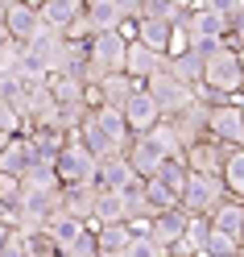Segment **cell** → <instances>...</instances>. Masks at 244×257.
Masks as SVG:
<instances>
[{
	"instance_id": "ac0fdd59",
	"label": "cell",
	"mask_w": 244,
	"mask_h": 257,
	"mask_svg": "<svg viewBox=\"0 0 244 257\" xmlns=\"http://www.w3.org/2000/svg\"><path fill=\"white\" fill-rule=\"evenodd\" d=\"M38 162L34 146H29V137H13V146L0 154V174H13V179H25L29 166Z\"/></svg>"
},
{
	"instance_id": "9c48e42d",
	"label": "cell",
	"mask_w": 244,
	"mask_h": 257,
	"mask_svg": "<svg viewBox=\"0 0 244 257\" xmlns=\"http://www.w3.org/2000/svg\"><path fill=\"white\" fill-rule=\"evenodd\" d=\"M124 120H128V128H133V137H145V133H153V128H157L161 120H166V116H161L157 100H153V95L141 87V91L133 95V100H128V108H124Z\"/></svg>"
},
{
	"instance_id": "60d3db41",
	"label": "cell",
	"mask_w": 244,
	"mask_h": 257,
	"mask_svg": "<svg viewBox=\"0 0 244 257\" xmlns=\"http://www.w3.org/2000/svg\"><path fill=\"white\" fill-rule=\"evenodd\" d=\"M240 249H244V240H240Z\"/></svg>"
},
{
	"instance_id": "44dd1931",
	"label": "cell",
	"mask_w": 244,
	"mask_h": 257,
	"mask_svg": "<svg viewBox=\"0 0 244 257\" xmlns=\"http://www.w3.org/2000/svg\"><path fill=\"white\" fill-rule=\"evenodd\" d=\"M104 224H128V203H124L120 191H100V203H95L91 228H104Z\"/></svg>"
},
{
	"instance_id": "8992f818",
	"label": "cell",
	"mask_w": 244,
	"mask_h": 257,
	"mask_svg": "<svg viewBox=\"0 0 244 257\" xmlns=\"http://www.w3.org/2000/svg\"><path fill=\"white\" fill-rule=\"evenodd\" d=\"M207 137L223 141V146H244V104H215L207 120Z\"/></svg>"
},
{
	"instance_id": "484cf974",
	"label": "cell",
	"mask_w": 244,
	"mask_h": 257,
	"mask_svg": "<svg viewBox=\"0 0 244 257\" xmlns=\"http://www.w3.org/2000/svg\"><path fill=\"white\" fill-rule=\"evenodd\" d=\"M50 91L58 104H87V87L71 75H50Z\"/></svg>"
},
{
	"instance_id": "e0dca14e",
	"label": "cell",
	"mask_w": 244,
	"mask_h": 257,
	"mask_svg": "<svg viewBox=\"0 0 244 257\" xmlns=\"http://www.w3.org/2000/svg\"><path fill=\"white\" fill-rule=\"evenodd\" d=\"M133 183H137V170L128 166L124 154L104 158V162H100V179H95V187H100V191H124V187H133Z\"/></svg>"
},
{
	"instance_id": "f1b7e54d",
	"label": "cell",
	"mask_w": 244,
	"mask_h": 257,
	"mask_svg": "<svg viewBox=\"0 0 244 257\" xmlns=\"http://www.w3.org/2000/svg\"><path fill=\"white\" fill-rule=\"evenodd\" d=\"M145 199H149V212H153V216L182 207V203H178V195H170V191L161 187V183H153V179H145Z\"/></svg>"
},
{
	"instance_id": "d6986e66",
	"label": "cell",
	"mask_w": 244,
	"mask_h": 257,
	"mask_svg": "<svg viewBox=\"0 0 244 257\" xmlns=\"http://www.w3.org/2000/svg\"><path fill=\"white\" fill-rule=\"evenodd\" d=\"M91 228V224H83V220H75V216H67V212H58V216H50V224H46V232H50V240L58 245V253H67V249H75L79 245V236H83Z\"/></svg>"
},
{
	"instance_id": "4fadbf2b",
	"label": "cell",
	"mask_w": 244,
	"mask_h": 257,
	"mask_svg": "<svg viewBox=\"0 0 244 257\" xmlns=\"http://www.w3.org/2000/svg\"><path fill=\"white\" fill-rule=\"evenodd\" d=\"M91 120L100 124V133H104L120 154H128V146H133V128H128V120H124V112H120V108H95V112H91Z\"/></svg>"
},
{
	"instance_id": "4dcf8cb0",
	"label": "cell",
	"mask_w": 244,
	"mask_h": 257,
	"mask_svg": "<svg viewBox=\"0 0 244 257\" xmlns=\"http://www.w3.org/2000/svg\"><path fill=\"white\" fill-rule=\"evenodd\" d=\"M0 199H5L9 212H17L25 199V179H13V174H0Z\"/></svg>"
},
{
	"instance_id": "7a4b0ae2",
	"label": "cell",
	"mask_w": 244,
	"mask_h": 257,
	"mask_svg": "<svg viewBox=\"0 0 244 257\" xmlns=\"http://www.w3.org/2000/svg\"><path fill=\"white\" fill-rule=\"evenodd\" d=\"M227 199H232V195H227L223 179H211V174H190V183L182 191V207L190 216H203V220H211Z\"/></svg>"
},
{
	"instance_id": "cb8c5ba5",
	"label": "cell",
	"mask_w": 244,
	"mask_h": 257,
	"mask_svg": "<svg viewBox=\"0 0 244 257\" xmlns=\"http://www.w3.org/2000/svg\"><path fill=\"white\" fill-rule=\"evenodd\" d=\"M133 228L128 224H104V228H95V240H100V253H128L133 245Z\"/></svg>"
},
{
	"instance_id": "6da1fadb",
	"label": "cell",
	"mask_w": 244,
	"mask_h": 257,
	"mask_svg": "<svg viewBox=\"0 0 244 257\" xmlns=\"http://www.w3.org/2000/svg\"><path fill=\"white\" fill-rule=\"evenodd\" d=\"M240 79H244L240 50H236V46H223V50L207 62V71H203V87H207V91H215L219 100H236V95H240Z\"/></svg>"
},
{
	"instance_id": "9a60e30c",
	"label": "cell",
	"mask_w": 244,
	"mask_h": 257,
	"mask_svg": "<svg viewBox=\"0 0 244 257\" xmlns=\"http://www.w3.org/2000/svg\"><path fill=\"white\" fill-rule=\"evenodd\" d=\"M145 83H137L133 75H104V83H100V104L104 108H128V100L141 91Z\"/></svg>"
},
{
	"instance_id": "d4e9b609",
	"label": "cell",
	"mask_w": 244,
	"mask_h": 257,
	"mask_svg": "<svg viewBox=\"0 0 244 257\" xmlns=\"http://www.w3.org/2000/svg\"><path fill=\"white\" fill-rule=\"evenodd\" d=\"M223 187H227V195L240 199L244 203V146H236L232 154H227V162H223Z\"/></svg>"
},
{
	"instance_id": "7402d4cb",
	"label": "cell",
	"mask_w": 244,
	"mask_h": 257,
	"mask_svg": "<svg viewBox=\"0 0 244 257\" xmlns=\"http://www.w3.org/2000/svg\"><path fill=\"white\" fill-rule=\"evenodd\" d=\"M170 38H174V25H166V21H149V17L137 21V42L149 46V50L161 54V58L170 54Z\"/></svg>"
},
{
	"instance_id": "f35d334b",
	"label": "cell",
	"mask_w": 244,
	"mask_h": 257,
	"mask_svg": "<svg viewBox=\"0 0 244 257\" xmlns=\"http://www.w3.org/2000/svg\"><path fill=\"white\" fill-rule=\"evenodd\" d=\"M240 62H244V58H240ZM240 100H244V79H240Z\"/></svg>"
},
{
	"instance_id": "b9f144b4",
	"label": "cell",
	"mask_w": 244,
	"mask_h": 257,
	"mask_svg": "<svg viewBox=\"0 0 244 257\" xmlns=\"http://www.w3.org/2000/svg\"><path fill=\"white\" fill-rule=\"evenodd\" d=\"M166 257H174V253H166Z\"/></svg>"
},
{
	"instance_id": "836d02e7",
	"label": "cell",
	"mask_w": 244,
	"mask_h": 257,
	"mask_svg": "<svg viewBox=\"0 0 244 257\" xmlns=\"http://www.w3.org/2000/svg\"><path fill=\"white\" fill-rule=\"evenodd\" d=\"M124 257H166V249L157 245L153 236H145V232H137L133 236V245H128V253Z\"/></svg>"
},
{
	"instance_id": "8fae6325",
	"label": "cell",
	"mask_w": 244,
	"mask_h": 257,
	"mask_svg": "<svg viewBox=\"0 0 244 257\" xmlns=\"http://www.w3.org/2000/svg\"><path fill=\"white\" fill-rule=\"evenodd\" d=\"M38 13H42L46 29H54V34H67V29L87 13V5H83V0H38Z\"/></svg>"
},
{
	"instance_id": "74e56055",
	"label": "cell",
	"mask_w": 244,
	"mask_h": 257,
	"mask_svg": "<svg viewBox=\"0 0 244 257\" xmlns=\"http://www.w3.org/2000/svg\"><path fill=\"white\" fill-rule=\"evenodd\" d=\"M5 216H9V207H5V199H0V220H5Z\"/></svg>"
},
{
	"instance_id": "4316f807",
	"label": "cell",
	"mask_w": 244,
	"mask_h": 257,
	"mask_svg": "<svg viewBox=\"0 0 244 257\" xmlns=\"http://www.w3.org/2000/svg\"><path fill=\"white\" fill-rule=\"evenodd\" d=\"M25 187H34V191H62L58 166H54V162H34L29 174H25Z\"/></svg>"
},
{
	"instance_id": "2e32d148",
	"label": "cell",
	"mask_w": 244,
	"mask_h": 257,
	"mask_svg": "<svg viewBox=\"0 0 244 257\" xmlns=\"http://www.w3.org/2000/svg\"><path fill=\"white\" fill-rule=\"evenodd\" d=\"M95 203H100V187H62V212L91 224L95 220Z\"/></svg>"
},
{
	"instance_id": "f546056e",
	"label": "cell",
	"mask_w": 244,
	"mask_h": 257,
	"mask_svg": "<svg viewBox=\"0 0 244 257\" xmlns=\"http://www.w3.org/2000/svg\"><path fill=\"white\" fill-rule=\"evenodd\" d=\"M21 62H25V46H21V42H13L9 34H0V75L21 71Z\"/></svg>"
},
{
	"instance_id": "52a82bcc",
	"label": "cell",
	"mask_w": 244,
	"mask_h": 257,
	"mask_svg": "<svg viewBox=\"0 0 244 257\" xmlns=\"http://www.w3.org/2000/svg\"><path fill=\"white\" fill-rule=\"evenodd\" d=\"M227 154H232V146H223V141H215V137H203L199 146H190L182 154V162H186L190 174H211V179H219Z\"/></svg>"
},
{
	"instance_id": "3957f363",
	"label": "cell",
	"mask_w": 244,
	"mask_h": 257,
	"mask_svg": "<svg viewBox=\"0 0 244 257\" xmlns=\"http://www.w3.org/2000/svg\"><path fill=\"white\" fill-rule=\"evenodd\" d=\"M54 166H58L62 187H95V179H100V158H91V154L83 150V141H79V137L67 141V150L58 154Z\"/></svg>"
},
{
	"instance_id": "30bf717a",
	"label": "cell",
	"mask_w": 244,
	"mask_h": 257,
	"mask_svg": "<svg viewBox=\"0 0 244 257\" xmlns=\"http://www.w3.org/2000/svg\"><path fill=\"white\" fill-rule=\"evenodd\" d=\"M186 224H190V212H186V207H174V212H161V216H153V220H149V232H145V236H153L157 245L170 253V249L178 245V240L186 236Z\"/></svg>"
},
{
	"instance_id": "1f68e13d",
	"label": "cell",
	"mask_w": 244,
	"mask_h": 257,
	"mask_svg": "<svg viewBox=\"0 0 244 257\" xmlns=\"http://www.w3.org/2000/svg\"><path fill=\"white\" fill-rule=\"evenodd\" d=\"M25 257H58V245L50 240V232H29L25 236Z\"/></svg>"
},
{
	"instance_id": "ffe728a7",
	"label": "cell",
	"mask_w": 244,
	"mask_h": 257,
	"mask_svg": "<svg viewBox=\"0 0 244 257\" xmlns=\"http://www.w3.org/2000/svg\"><path fill=\"white\" fill-rule=\"evenodd\" d=\"M211 232H223L227 240H244V203L240 199H227L215 216H211Z\"/></svg>"
},
{
	"instance_id": "e575fe53",
	"label": "cell",
	"mask_w": 244,
	"mask_h": 257,
	"mask_svg": "<svg viewBox=\"0 0 244 257\" xmlns=\"http://www.w3.org/2000/svg\"><path fill=\"white\" fill-rule=\"evenodd\" d=\"M13 232H17V228H13V224H9V220H0V249H5V245H9V240H13Z\"/></svg>"
},
{
	"instance_id": "5b68a950",
	"label": "cell",
	"mask_w": 244,
	"mask_h": 257,
	"mask_svg": "<svg viewBox=\"0 0 244 257\" xmlns=\"http://www.w3.org/2000/svg\"><path fill=\"white\" fill-rule=\"evenodd\" d=\"M128 42L124 34H95L87 42V54H91V67L100 75H124V62H128Z\"/></svg>"
},
{
	"instance_id": "277c9868",
	"label": "cell",
	"mask_w": 244,
	"mask_h": 257,
	"mask_svg": "<svg viewBox=\"0 0 244 257\" xmlns=\"http://www.w3.org/2000/svg\"><path fill=\"white\" fill-rule=\"evenodd\" d=\"M145 91H149L153 100H157V108H161V116H166V120L182 116V112H186L194 100H199V95H194V87L178 83V79L170 75V67H166V71H157L149 83H145Z\"/></svg>"
},
{
	"instance_id": "ab89813d",
	"label": "cell",
	"mask_w": 244,
	"mask_h": 257,
	"mask_svg": "<svg viewBox=\"0 0 244 257\" xmlns=\"http://www.w3.org/2000/svg\"><path fill=\"white\" fill-rule=\"evenodd\" d=\"M100 257H124V253H100Z\"/></svg>"
},
{
	"instance_id": "7c38bea8",
	"label": "cell",
	"mask_w": 244,
	"mask_h": 257,
	"mask_svg": "<svg viewBox=\"0 0 244 257\" xmlns=\"http://www.w3.org/2000/svg\"><path fill=\"white\" fill-rule=\"evenodd\" d=\"M166 67H170V58L153 54L149 46H141V42H133V46H128V62H124V75H133L137 83H149V79H153L157 71H166Z\"/></svg>"
},
{
	"instance_id": "d590c367",
	"label": "cell",
	"mask_w": 244,
	"mask_h": 257,
	"mask_svg": "<svg viewBox=\"0 0 244 257\" xmlns=\"http://www.w3.org/2000/svg\"><path fill=\"white\" fill-rule=\"evenodd\" d=\"M5 25H9V0H0V34H5Z\"/></svg>"
},
{
	"instance_id": "8d00e7d4",
	"label": "cell",
	"mask_w": 244,
	"mask_h": 257,
	"mask_svg": "<svg viewBox=\"0 0 244 257\" xmlns=\"http://www.w3.org/2000/svg\"><path fill=\"white\" fill-rule=\"evenodd\" d=\"M9 146H13V137H9V133H0V154H5Z\"/></svg>"
},
{
	"instance_id": "603a6c76",
	"label": "cell",
	"mask_w": 244,
	"mask_h": 257,
	"mask_svg": "<svg viewBox=\"0 0 244 257\" xmlns=\"http://www.w3.org/2000/svg\"><path fill=\"white\" fill-rule=\"evenodd\" d=\"M153 183H161L170 195H178V203H182V191H186V183H190V170H186L182 158H170V162H161V166H157Z\"/></svg>"
},
{
	"instance_id": "83f0119b",
	"label": "cell",
	"mask_w": 244,
	"mask_h": 257,
	"mask_svg": "<svg viewBox=\"0 0 244 257\" xmlns=\"http://www.w3.org/2000/svg\"><path fill=\"white\" fill-rule=\"evenodd\" d=\"M145 137H149L166 158H182V141H178V133H174V124H170V120H161L153 133H145Z\"/></svg>"
},
{
	"instance_id": "ba28073f",
	"label": "cell",
	"mask_w": 244,
	"mask_h": 257,
	"mask_svg": "<svg viewBox=\"0 0 244 257\" xmlns=\"http://www.w3.org/2000/svg\"><path fill=\"white\" fill-rule=\"evenodd\" d=\"M42 29H46V21H42V13H38L34 0H9V25H5V34H9L13 42L29 46Z\"/></svg>"
},
{
	"instance_id": "d6a6232c",
	"label": "cell",
	"mask_w": 244,
	"mask_h": 257,
	"mask_svg": "<svg viewBox=\"0 0 244 257\" xmlns=\"http://www.w3.org/2000/svg\"><path fill=\"white\" fill-rule=\"evenodd\" d=\"M0 133H9V137H25V116L13 104L0 100Z\"/></svg>"
},
{
	"instance_id": "5bb4252c",
	"label": "cell",
	"mask_w": 244,
	"mask_h": 257,
	"mask_svg": "<svg viewBox=\"0 0 244 257\" xmlns=\"http://www.w3.org/2000/svg\"><path fill=\"white\" fill-rule=\"evenodd\" d=\"M124 158H128V166L137 170V179H153L157 166H161V162H170V158L161 154L149 137H133V146H128V154H124Z\"/></svg>"
}]
</instances>
